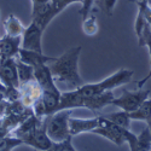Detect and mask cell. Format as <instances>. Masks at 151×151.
<instances>
[{"mask_svg": "<svg viewBox=\"0 0 151 151\" xmlns=\"http://www.w3.org/2000/svg\"><path fill=\"white\" fill-rule=\"evenodd\" d=\"M80 53L81 46L73 47L58 58L52 57L47 62L50 71L56 82H65L75 88L83 85V81L79 74Z\"/></svg>", "mask_w": 151, "mask_h": 151, "instance_id": "6da1fadb", "label": "cell"}, {"mask_svg": "<svg viewBox=\"0 0 151 151\" xmlns=\"http://www.w3.org/2000/svg\"><path fill=\"white\" fill-rule=\"evenodd\" d=\"M11 135L18 138L23 144L32 146L36 151H48L53 145V142L47 135L46 117L40 119L34 114L24 120Z\"/></svg>", "mask_w": 151, "mask_h": 151, "instance_id": "7a4b0ae2", "label": "cell"}, {"mask_svg": "<svg viewBox=\"0 0 151 151\" xmlns=\"http://www.w3.org/2000/svg\"><path fill=\"white\" fill-rule=\"evenodd\" d=\"M133 74H134L133 70L122 68L102 81L93 82V83H83L82 86L78 87V88H75L73 91L80 98L93 97V96H97L100 93H104L106 91H112L114 88H116V87H120L122 85L131 82Z\"/></svg>", "mask_w": 151, "mask_h": 151, "instance_id": "3957f363", "label": "cell"}, {"mask_svg": "<svg viewBox=\"0 0 151 151\" xmlns=\"http://www.w3.org/2000/svg\"><path fill=\"white\" fill-rule=\"evenodd\" d=\"M71 109H63L46 116L47 135L53 143H62L69 138H74L70 134L69 128V119L71 117Z\"/></svg>", "mask_w": 151, "mask_h": 151, "instance_id": "277c9868", "label": "cell"}, {"mask_svg": "<svg viewBox=\"0 0 151 151\" xmlns=\"http://www.w3.org/2000/svg\"><path fill=\"white\" fill-rule=\"evenodd\" d=\"M0 81L6 87V98L9 102L19 99V79L16 58L0 60Z\"/></svg>", "mask_w": 151, "mask_h": 151, "instance_id": "5b68a950", "label": "cell"}, {"mask_svg": "<svg viewBox=\"0 0 151 151\" xmlns=\"http://www.w3.org/2000/svg\"><path fill=\"white\" fill-rule=\"evenodd\" d=\"M150 91L144 88H138L137 91H128L123 90L120 97H115L111 102V105L117 106L120 110L134 112L142 106V104L149 98Z\"/></svg>", "mask_w": 151, "mask_h": 151, "instance_id": "8992f818", "label": "cell"}, {"mask_svg": "<svg viewBox=\"0 0 151 151\" xmlns=\"http://www.w3.org/2000/svg\"><path fill=\"white\" fill-rule=\"evenodd\" d=\"M131 129L122 128L120 126L115 124L112 121L106 119L104 115L99 116V124L96 129L92 131V133H96L98 135H102L105 139L110 140L111 143H114L117 146L123 145L124 143H127V133Z\"/></svg>", "mask_w": 151, "mask_h": 151, "instance_id": "52a82bcc", "label": "cell"}, {"mask_svg": "<svg viewBox=\"0 0 151 151\" xmlns=\"http://www.w3.org/2000/svg\"><path fill=\"white\" fill-rule=\"evenodd\" d=\"M44 29H41L37 24L30 22L28 27H26L24 33L22 35V46L21 48L29 50V51H36L42 53V34Z\"/></svg>", "mask_w": 151, "mask_h": 151, "instance_id": "ba28073f", "label": "cell"}, {"mask_svg": "<svg viewBox=\"0 0 151 151\" xmlns=\"http://www.w3.org/2000/svg\"><path fill=\"white\" fill-rule=\"evenodd\" d=\"M18 93H19V100L22 104L27 108H32L35 104L36 100H39L42 96V88L36 81V79H33L30 81L19 83L18 87Z\"/></svg>", "mask_w": 151, "mask_h": 151, "instance_id": "9c48e42d", "label": "cell"}, {"mask_svg": "<svg viewBox=\"0 0 151 151\" xmlns=\"http://www.w3.org/2000/svg\"><path fill=\"white\" fill-rule=\"evenodd\" d=\"M58 14L55 11L51 3H45L39 5H33L32 6V22L37 24L41 29H46L48 24L52 22L55 17H57Z\"/></svg>", "mask_w": 151, "mask_h": 151, "instance_id": "30bf717a", "label": "cell"}, {"mask_svg": "<svg viewBox=\"0 0 151 151\" xmlns=\"http://www.w3.org/2000/svg\"><path fill=\"white\" fill-rule=\"evenodd\" d=\"M22 46V36L4 35L0 37V60L17 58Z\"/></svg>", "mask_w": 151, "mask_h": 151, "instance_id": "8fae6325", "label": "cell"}, {"mask_svg": "<svg viewBox=\"0 0 151 151\" xmlns=\"http://www.w3.org/2000/svg\"><path fill=\"white\" fill-rule=\"evenodd\" d=\"M127 144L131 151H150L151 150V131L146 127L140 132L139 135H135L133 132L127 133Z\"/></svg>", "mask_w": 151, "mask_h": 151, "instance_id": "7c38bea8", "label": "cell"}, {"mask_svg": "<svg viewBox=\"0 0 151 151\" xmlns=\"http://www.w3.org/2000/svg\"><path fill=\"white\" fill-rule=\"evenodd\" d=\"M99 124V116L92 119H80V117H70L69 119V128L73 137L82 133H92Z\"/></svg>", "mask_w": 151, "mask_h": 151, "instance_id": "4fadbf2b", "label": "cell"}, {"mask_svg": "<svg viewBox=\"0 0 151 151\" xmlns=\"http://www.w3.org/2000/svg\"><path fill=\"white\" fill-rule=\"evenodd\" d=\"M4 29H5V34L10 35V36H22L24 33L26 27L23 26V23L14 15L10 14L6 19L4 21Z\"/></svg>", "mask_w": 151, "mask_h": 151, "instance_id": "5bb4252c", "label": "cell"}, {"mask_svg": "<svg viewBox=\"0 0 151 151\" xmlns=\"http://www.w3.org/2000/svg\"><path fill=\"white\" fill-rule=\"evenodd\" d=\"M106 119H109L110 121H112L115 124L120 126L122 128H126V129H131V115L129 112L127 111H123V110H120V111H116V112H111V114H108V115H104Z\"/></svg>", "mask_w": 151, "mask_h": 151, "instance_id": "9a60e30c", "label": "cell"}, {"mask_svg": "<svg viewBox=\"0 0 151 151\" xmlns=\"http://www.w3.org/2000/svg\"><path fill=\"white\" fill-rule=\"evenodd\" d=\"M16 63H17V70H18V79H19V83L30 81L33 79H35L34 75V68L26 64L24 62H22L21 59L16 58Z\"/></svg>", "mask_w": 151, "mask_h": 151, "instance_id": "2e32d148", "label": "cell"}, {"mask_svg": "<svg viewBox=\"0 0 151 151\" xmlns=\"http://www.w3.org/2000/svg\"><path fill=\"white\" fill-rule=\"evenodd\" d=\"M82 30L88 36H93L98 33V22L93 11L88 15V17L82 19Z\"/></svg>", "mask_w": 151, "mask_h": 151, "instance_id": "e0dca14e", "label": "cell"}, {"mask_svg": "<svg viewBox=\"0 0 151 151\" xmlns=\"http://www.w3.org/2000/svg\"><path fill=\"white\" fill-rule=\"evenodd\" d=\"M117 0H94V6L98 7L105 15L111 16L115 10Z\"/></svg>", "mask_w": 151, "mask_h": 151, "instance_id": "ac0fdd59", "label": "cell"}, {"mask_svg": "<svg viewBox=\"0 0 151 151\" xmlns=\"http://www.w3.org/2000/svg\"><path fill=\"white\" fill-rule=\"evenodd\" d=\"M50 3L52 4L55 11L59 15L60 12H63L68 6H70L71 4H75V3L81 4L82 0H50Z\"/></svg>", "mask_w": 151, "mask_h": 151, "instance_id": "d6986e66", "label": "cell"}, {"mask_svg": "<svg viewBox=\"0 0 151 151\" xmlns=\"http://www.w3.org/2000/svg\"><path fill=\"white\" fill-rule=\"evenodd\" d=\"M73 138H69V139L62 142V143H53L52 147L48 151H76V149L73 145Z\"/></svg>", "mask_w": 151, "mask_h": 151, "instance_id": "ffe728a7", "label": "cell"}, {"mask_svg": "<svg viewBox=\"0 0 151 151\" xmlns=\"http://www.w3.org/2000/svg\"><path fill=\"white\" fill-rule=\"evenodd\" d=\"M19 145H23V142L18 138L14 137V135H9L6 138V142L3 146H0V151H12L15 147L19 146Z\"/></svg>", "mask_w": 151, "mask_h": 151, "instance_id": "44dd1931", "label": "cell"}, {"mask_svg": "<svg viewBox=\"0 0 151 151\" xmlns=\"http://www.w3.org/2000/svg\"><path fill=\"white\" fill-rule=\"evenodd\" d=\"M93 6H94V0H82L81 9L79 11V14L82 17V19H85L86 17H88V15L92 12Z\"/></svg>", "mask_w": 151, "mask_h": 151, "instance_id": "7402d4cb", "label": "cell"}, {"mask_svg": "<svg viewBox=\"0 0 151 151\" xmlns=\"http://www.w3.org/2000/svg\"><path fill=\"white\" fill-rule=\"evenodd\" d=\"M7 104H9V99L6 98V94L0 91V117L4 115Z\"/></svg>", "mask_w": 151, "mask_h": 151, "instance_id": "603a6c76", "label": "cell"}, {"mask_svg": "<svg viewBox=\"0 0 151 151\" xmlns=\"http://www.w3.org/2000/svg\"><path fill=\"white\" fill-rule=\"evenodd\" d=\"M50 0H32V6L33 5H39V4H45L48 3Z\"/></svg>", "mask_w": 151, "mask_h": 151, "instance_id": "cb8c5ba5", "label": "cell"}, {"mask_svg": "<svg viewBox=\"0 0 151 151\" xmlns=\"http://www.w3.org/2000/svg\"><path fill=\"white\" fill-rule=\"evenodd\" d=\"M129 3H134V4H137V3H139V1H145L149 6H151V0H128Z\"/></svg>", "mask_w": 151, "mask_h": 151, "instance_id": "d4e9b609", "label": "cell"}, {"mask_svg": "<svg viewBox=\"0 0 151 151\" xmlns=\"http://www.w3.org/2000/svg\"><path fill=\"white\" fill-rule=\"evenodd\" d=\"M6 138H7V137H6ZM6 138L0 137V146H3V145L5 144V142H6Z\"/></svg>", "mask_w": 151, "mask_h": 151, "instance_id": "484cf974", "label": "cell"}, {"mask_svg": "<svg viewBox=\"0 0 151 151\" xmlns=\"http://www.w3.org/2000/svg\"><path fill=\"white\" fill-rule=\"evenodd\" d=\"M34 151H36V150H34Z\"/></svg>", "mask_w": 151, "mask_h": 151, "instance_id": "4316f807", "label": "cell"}, {"mask_svg": "<svg viewBox=\"0 0 151 151\" xmlns=\"http://www.w3.org/2000/svg\"><path fill=\"white\" fill-rule=\"evenodd\" d=\"M150 151H151V150H150Z\"/></svg>", "mask_w": 151, "mask_h": 151, "instance_id": "83f0119b", "label": "cell"}]
</instances>
